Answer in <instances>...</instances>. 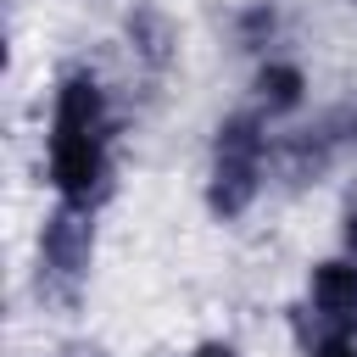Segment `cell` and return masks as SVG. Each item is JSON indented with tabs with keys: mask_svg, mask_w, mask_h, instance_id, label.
<instances>
[{
	"mask_svg": "<svg viewBox=\"0 0 357 357\" xmlns=\"http://www.w3.org/2000/svg\"><path fill=\"white\" fill-rule=\"evenodd\" d=\"M262 156L268 134L257 112H234L212 128V167H206V212L212 218H245L262 195Z\"/></svg>",
	"mask_w": 357,
	"mask_h": 357,
	"instance_id": "1",
	"label": "cell"
},
{
	"mask_svg": "<svg viewBox=\"0 0 357 357\" xmlns=\"http://www.w3.org/2000/svg\"><path fill=\"white\" fill-rule=\"evenodd\" d=\"M45 173L50 190L73 206H95L112 190V156H106V134H50L45 151Z\"/></svg>",
	"mask_w": 357,
	"mask_h": 357,
	"instance_id": "2",
	"label": "cell"
},
{
	"mask_svg": "<svg viewBox=\"0 0 357 357\" xmlns=\"http://www.w3.org/2000/svg\"><path fill=\"white\" fill-rule=\"evenodd\" d=\"M95 262V206L61 201L39 229V268L56 290H78Z\"/></svg>",
	"mask_w": 357,
	"mask_h": 357,
	"instance_id": "3",
	"label": "cell"
},
{
	"mask_svg": "<svg viewBox=\"0 0 357 357\" xmlns=\"http://www.w3.org/2000/svg\"><path fill=\"white\" fill-rule=\"evenodd\" d=\"M307 307L318 318L312 340L357 335V257H329L307 273Z\"/></svg>",
	"mask_w": 357,
	"mask_h": 357,
	"instance_id": "4",
	"label": "cell"
},
{
	"mask_svg": "<svg viewBox=\"0 0 357 357\" xmlns=\"http://www.w3.org/2000/svg\"><path fill=\"white\" fill-rule=\"evenodd\" d=\"M112 112H106V89L89 67H73L56 78V100H50V134H106Z\"/></svg>",
	"mask_w": 357,
	"mask_h": 357,
	"instance_id": "5",
	"label": "cell"
},
{
	"mask_svg": "<svg viewBox=\"0 0 357 357\" xmlns=\"http://www.w3.org/2000/svg\"><path fill=\"white\" fill-rule=\"evenodd\" d=\"M128 50H134L151 73L173 67V56H178V22H173L162 6H134V11H128Z\"/></svg>",
	"mask_w": 357,
	"mask_h": 357,
	"instance_id": "6",
	"label": "cell"
},
{
	"mask_svg": "<svg viewBox=\"0 0 357 357\" xmlns=\"http://www.w3.org/2000/svg\"><path fill=\"white\" fill-rule=\"evenodd\" d=\"M251 95H257V106H262L268 117L296 112V106L307 100V73H301L296 61H262L257 78H251Z\"/></svg>",
	"mask_w": 357,
	"mask_h": 357,
	"instance_id": "7",
	"label": "cell"
},
{
	"mask_svg": "<svg viewBox=\"0 0 357 357\" xmlns=\"http://www.w3.org/2000/svg\"><path fill=\"white\" fill-rule=\"evenodd\" d=\"M273 28H279V22H273V6H251V11L240 17V45H245V50H262V45L273 39Z\"/></svg>",
	"mask_w": 357,
	"mask_h": 357,
	"instance_id": "8",
	"label": "cell"
},
{
	"mask_svg": "<svg viewBox=\"0 0 357 357\" xmlns=\"http://www.w3.org/2000/svg\"><path fill=\"white\" fill-rule=\"evenodd\" d=\"M307 357H357V335H329V340H312Z\"/></svg>",
	"mask_w": 357,
	"mask_h": 357,
	"instance_id": "9",
	"label": "cell"
},
{
	"mask_svg": "<svg viewBox=\"0 0 357 357\" xmlns=\"http://www.w3.org/2000/svg\"><path fill=\"white\" fill-rule=\"evenodd\" d=\"M340 245H346V257H357V206L340 218Z\"/></svg>",
	"mask_w": 357,
	"mask_h": 357,
	"instance_id": "10",
	"label": "cell"
},
{
	"mask_svg": "<svg viewBox=\"0 0 357 357\" xmlns=\"http://www.w3.org/2000/svg\"><path fill=\"white\" fill-rule=\"evenodd\" d=\"M190 357H240V351H234L229 340H201V346H195Z\"/></svg>",
	"mask_w": 357,
	"mask_h": 357,
	"instance_id": "11",
	"label": "cell"
},
{
	"mask_svg": "<svg viewBox=\"0 0 357 357\" xmlns=\"http://www.w3.org/2000/svg\"><path fill=\"white\" fill-rule=\"evenodd\" d=\"M351 6H357V0H351Z\"/></svg>",
	"mask_w": 357,
	"mask_h": 357,
	"instance_id": "12",
	"label": "cell"
}]
</instances>
